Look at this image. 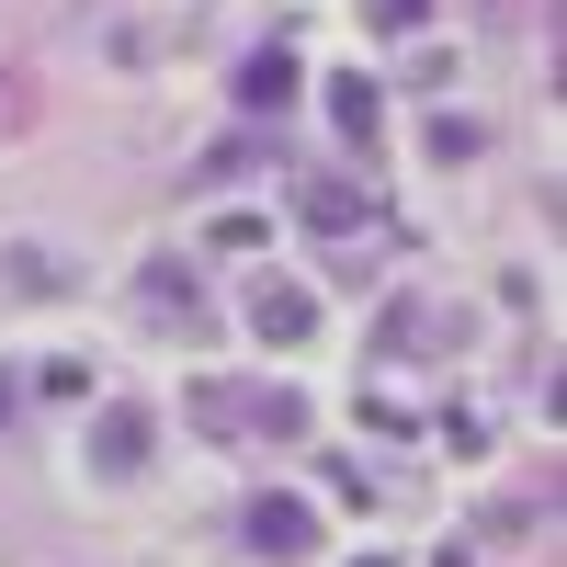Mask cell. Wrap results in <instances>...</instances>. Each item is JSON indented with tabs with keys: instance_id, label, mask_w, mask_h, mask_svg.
<instances>
[{
	"instance_id": "1",
	"label": "cell",
	"mask_w": 567,
	"mask_h": 567,
	"mask_svg": "<svg viewBox=\"0 0 567 567\" xmlns=\"http://www.w3.org/2000/svg\"><path fill=\"white\" fill-rule=\"evenodd\" d=\"M307 329H318V296H307V284H250V341L296 352Z\"/></svg>"
},
{
	"instance_id": "2",
	"label": "cell",
	"mask_w": 567,
	"mask_h": 567,
	"mask_svg": "<svg viewBox=\"0 0 567 567\" xmlns=\"http://www.w3.org/2000/svg\"><path fill=\"white\" fill-rule=\"evenodd\" d=\"M239 534H250L261 556H307V545H318V511H307V499H284V488H261Z\"/></svg>"
},
{
	"instance_id": "3",
	"label": "cell",
	"mask_w": 567,
	"mask_h": 567,
	"mask_svg": "<svg viewBox=\"0 0 567 567\" xmlns=\"http://www.w3.org/2000/svg\"><path fill=\"white\" fill-rule=\"evenodd\" d=\"M148 443H159V420H148V409H103L91 465H103V477H136V465H148Z\"/></svg>"
},
{
	"instance_id": "4",
	"label": "cell",
	"mask_w": 567,
	"mask_h": 567,
	"mask_svg": "<svg viewBox=\"0 0 567 567\" xmlns=\"http://www.w3.org/2000/svg\"><path fill=\"white\" fill-rule=\"evenodd\" d=\"M284 103H296V58H284V45H261V58L239 69V114H250V125H272Z\"/></svg>"
},
{
	"instance_id": "5",
	"label": "cell",
	"mask_w": 567,
	"mask_h": 567,
	"mask_svg": "<svg viewBox=\"0 0 567 567\" xmlns=\"http://www.w3.org/2000/svg\"><path fill=\"white\" fill-rule=\"evenodd\" d=\"M0 272H12L23 296H69V284H80V272H69L58 250H0Z\"/></svg>"
},
{
	"instance_id": "6",
	"label": "cell",
	"mask_w": 567,
	"mask_h": 567,
	"mask_svg": "<svg viewBox=\"0 0 567 567\" xmlns=\"http://www.w3.org/2000/svg\"><path fill=\"white\" fill-rule=\"evenodd\" d=\"M239 432H307V398H296V386H261V398H239Z\"/></svg>"
},
{
	"instance_id": "7",
	"label": "cell",
	"mask_w": 567,
	"mask_h": 567,
	"mask_svg": "<svg viewBox=\"0 0 567 567\" xmlns=\"http://www.w3.org/2000/svg\"><path fill=\"white\" fill-rule=\"evenodd\" d=\"M374 103H386V91H374V80H329V114H341V136H352V148L374 136Z\"/></svg>"
},
{
	"instance_id": "8",
	"label": "cell",
	"mask_w": 567,
	"mask_h": 567,
	"mask_svg": "<svg viewBox=\"0 0 567 567\" xmlns=\"http://www.w3.org/2000/svg\"><path fill=\"white\" fill-rule=\"evenodd\" d=\"M374 205L352 194V182H307V227H363Z\"/></svg>"
},
{
	"instance_id": "9",
	"label": "cell",
	"mask_w": 567,
	"mask_h": 567,
	"mask_svg": "<svg viewBox=\"0 0 567 567\" xmlns=\"http://www.w3.org/2000/svg\"><path fill=\"white\" fill-rule=\"evenodd\" d=\"M148 307H194V272H182V261H148Z\"/></svg>"
},
{
	"instance_id": "10",
	"label": "cell",
	"mask_w": 567,
	"mask_h": 567,
	"mask_svg": "<svg viewBox=\"0 0 567 567\" xmlns=\"http://www.w3.org/2000/svg\"><path fill=\"white\" fill-rule=\"evenodd\" d=\"M432 23V0H374V34H420Z\"/></svg>"
},
{
	"instance_id": "11",
	"label": "cell",
	"mask_w": 567,
	"mask_h": 567,
	"mask_svg": "<svg viewBox=\"0 0 567 567\" xmlns=\"http://www.w3.org/2000/svg\"><path fill=\"white\" fill-rule=\"evenodd\" d=\"M0 420H12V386H0Z\"/></svg>"
}]
</instances>
